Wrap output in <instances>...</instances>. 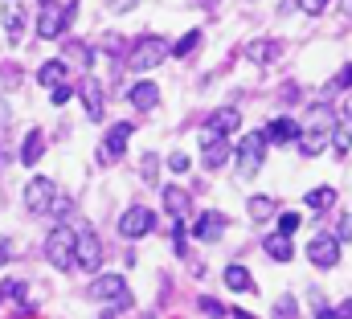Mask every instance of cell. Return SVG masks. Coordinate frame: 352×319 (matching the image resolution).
I'll use <instances>...</instances> for the list:
<instances>
[{"mask_svg": "<svg viewBox=\"0 0 352 319\" xmlns=\"http://www.w3.org/2000/svg\"><path fill=\"white\" fill-rule=\"evenodd\" d=\"M307 258H311V266H320V270H332V266L340 262V238H328V234H320V238L307 245Z\"/></svg>", "mask_w": 352, "mask_h": 319, "instance_id": "obj_10", "label": "cell"}, {"mask_svg": "<svg viewBox=\"0 0 352 319\" xmlns=\"http://www.w3.org/2000/svg\"><path fill=\"white\" fill-rule=\"evenodd\" d=\"M328 4H332V0H299V12H303V16H320Z\"/></svg>", "mask_w": 352, "mask_h": 319, "instance_id": "obj_35", "label": "cell"}, {"mask_svg": "<svg viewBox=\"0 0 352 319\" xmlns=\"http://www.w3.org/2000/svg\"><path fill=\"white\" fill-rule=\"evenodd\" d=\"M295 144H299L303 156H320V152L328 148V131H303V127H299V140H295Z\"/></svg>", "mask_w": 352, "mask_h": 319, "instance_id": "obj_20", "label": "cell"}, {"mask_svg": "<svg viewBox=\"0 0 352 319\" xmlns=\"http://www.w3.org/2000/svg\"><path fill=\"white\" fill-rule=\"evenodd\" d=\"M299 226H303V213H283L278 217V234H287V238L299 234Z\"/></svg>", "mask_w": 352, "mask_h": 319, "instance_id": "obj_30", "label": "cell"}, {"mask_svg": "<svg viewBox=\"0 0 352 319\" xmlns=\"http://www.w3.org/2000/svg\"><path fill=\"white\" fill-rule=\"evenodd\" d=\"M127 102H131L135 111H156V107H160V86H156V82H135V86L127 90Z\"/></svg>", "mask_w": 352, "mask_h": 319, "instance_id": "obj_12", "label": "cell"}, {"mask_svg": "<svg viewBox=\"0 0 352 319\" xmlns=\"http://www.w3.org/2000/svg\"><path fill=\"white\" fill-rule=\"evenodd\" d=\"M234 156H238V172H242V176H254V172L263 168V156H266V135L263 131L242 135V144L234 148Z\"/></svg>", "mask_w": 352, "mask_h": 319, "instance_id": "obj_5", "label": "cell"}, {"mask_svg": "<svg viewBox=\"0 0 352 319\" xmlns=\"http://www.w3.org/2000/svg\"><path fill=\"white\" fill-rule=\"evenodd\" d=\"M82 102H87V115H90V119H102V111H107V98H102V82L82 78Z\"/></svg>", "mask_w": 352, "mask_h": 319, "instance_id": "obj_15", "label": "cell"}, {"mask_svg": "<svg viewBox=\"0 0 352 319\" xmlns=\"http://www.w3.org/2000/svg\"><path fill=\"white\" fill-rule=\"evenodd\" d=\"M278 50H283L278 41H250V45H246V58H250V62H258V66H266V62H274V58H278Z\"/></svg>", "mask_w": 352, "mask_h": 319, "instance_id": "obj_22", "label": "cell"}, {"mask_svg": "<svg viewBox=\"0 0 352 319\" xmlns=\"http://www.w3.org/2000/svg\"><path fill=\"white\" fill-rule=\"evenodd\" d=\"M349 12H352V0H349Z\"/></svg>", "mask_w": 352, "mask_h": 319, "instance_id": "obj_48", "label": "cell"}, {"mask_svg": "<svg viewBox=\"0 0 352 319\" xmlns=\"http://www.w3.org/2000/svg\"><path fill=\"white\" fill-rule=\"evenodd\" d=\"M127 140H131V123L111 127V131H107V140H102V148H98V160H102V164H115V160L127 152Z\"/></svg>", "mask_w": 352, "mask_h": 319, "instance_id": "obj_11", "label": "cell"}, {"mask_svg": "<svg viewBox=\"0 0 352 319\" xmlns=\"http://www.w3.org/2000/svg\"><path fill=\"white\" fill-rule=\"evenodd\" d=\"M188 164H192V160L184 156V152H173V156H168V168H173L176 176H180V172H188Z\"/></svg>", "mask_w": 352, "mask_h": 319, "instance_id": "obj_38", "label": "cell"}, {"mask_svg": "<svg viewBox=\"0 0 352 319\" xmlns=\"http://www.w3.org/2000/svg\"><path fill=\"white\" fill-rule=\"evenodd\" d=\"M8 258H12V241H0V266H4Z\"/></svg>", "mask_w": 352, "mask_h": 319, "instance_id": "obj_45", "label": "cell"}, {"mask_svg": "<svg viewBox=\"0 0 352 319\" xmlns=\"http://www.w3.org/2000/svg\"><path fill=\"white\" fill-rule=\"evenodd\" d=\"M74 266H82V270H98L102 266V245H98L90 226L74 230Z\"/></svg>", "mask_w": 352, "mask_h": 319, "instance_id": "obj_6", "label": "cell"}, {"mask_svg": "<svg viewBox=\"0 0 352 319\" xmlns=\"http://www.w3.org/2000/svg\"><path fill=\"white\" fill-rule=\"evenodd\" d=\"M201 316H226V307L217 299H201Z\"/></svg>", "mask_w": 352, "mask_h": 319, "instance_id": "obj_40", "label": "cell"}, {"mask_svg": "<svg viewBox=\"0 0 352 319\" xmlns=\"http://www.w3.org/2000/svg\"><path fill=\"white\" fill-rule=\"evenodd\" d=\"M226 287H230V291L250 295V291H254V278H250V270H246V266H226Z\"/></svg>", "mask_w": 352, "mask_h": 319, "instance_id": "obj_21", "label": "cell"}, {"mask_svg": "<svg viewBox=\"0 0 352 319\" xmlns=\"http://www.w3.org/2000/svg\"><path fill=\"white\" fill-rule=\"evenodd\" d=\"M266 254H270L274 262H291V258H295L291 238H287V234H274V238H266Z\"/></svg>", "mask_w": 352, "mask_h": 319, "instance_id": "obj_23", "label": "cell"}, {"mask_svg": "<svg viewBox=\"0 0 352 319\" xmlns=\"http://www.w3.org/2000/svg\"><path fill=\"white\" fill-rule=\"evenodd\" d=\"M242 127V115H238V107H221V111H213V119L205 123V131H201V144H209V140H217V135H234Z\"/></svg>", "mask_w": 352, "mask_h": 319, "instance_id": "obj_9", "label": "cell"}, {"mask_svg": "<svg viewBox=\"0 0 352 319\" xmlns=\"http://www.w3.org/2000/svg\"><path fill=\"white\" fill-rule=\"evenodd\" d=\"M90 299H98V303H111V311H102V316H123L127 307H131V291H127V278L123 274H102V278H94L87 287Z\"/></svg>", "mask_w": 352, "mask_h": 319, "instance_id": "obj_1", "label": "cell"}, {"mask_svg": "<svg viewBox=\"0 0 352 319\" xmlns=\"http://www.w3.org/2000/svg\"><path fill=\"white\" fill-rule=\"evenodd\" d=\"M140 172H144V180H148V184H156V172H160V156H156V152H148V156H144V164H140Z\"/></svg>", "mask_w": 352, "mask_h": 319, "instance_id": "obj_31", "label": "cell"}, {"mask_svg": "<svg viewBox=\"0 0 352 319\" xmlns=\"http://www.w3.org/2000/svg\"><path fill=\"white\" fill-rule=\"evenodd\" d=\"M230 156H234L230 140H226V135H217V140H209V144H205V156H201V164H205V168H221Z\"/></svg>", "mask_w": 352, "mask_h": 319, "instance_id": "obj_18", "label": "cell"}, {"mask_svg": "<svg viewBox=\"0 0 352 319\" xmlns=\"http://www.w3.org/2000/svg\"><path fill=\"white\" fill-rule=\"evenodd\" d=\"M66 50H70V54H66V58H74V62H78V66H90V62H94V54H90V45H82V41H70V45H66Z\"/></svg>", "mask_w": 352, "mask_h": 319, "instance_id": "obj_29", "label": "cell"}, {"mask_svg": "<svg viewBox=\"0 0 352 319\" xmlns=\"http://www.w3.org/2000/svg\"><path fill=\"white\" fill-rule=\"evenodd\" d=\"M197 45H201V29H188V33H184V37L173 45V50H168V54H173V58H188Z\"/></svg>", "mask_w": 352, "mask_h": 319, "instance_id": "obj_26", "label": "cell"}, {"mask_svg": "<svg viewBox=\"0 0 352 319\" xmlns=\"http://www.w3.org/2000/svg\"><path fill=\"white\" fill-rule=\"evenodd\" d=\"M41 156H45V135H41V131H29V135H25V144H21V164H25V168H33Z\"/></svg>", "mask_w": 352, "mask_h": 319, "instance_id": "obj_19", "label": "cell"}, {"mask_svg": "<svg viewBox=\"0 0 352 319\" xmlns=\"http://www.w3.org/2000/svg\"><path fill=\"white\" fill-rule=\"evenodd\" d=\"M16 78H21V70H16V66H0V90L16 86Z\"/></svg>", "mask_w": 352, "mask_h": 319, "instance_id": "obj_37", "label": "cell"}, {"mask_svg": "<svg viewBox=\"0 0 352 319\" xmlns=\"http://www.w3.org/2000/svg\"><path fill=\"white\" fill-rule=\"evenodd\" d=\"M332 86H340V90H352V62L344 66V70H340V74H336V82H332Z\"/></svg>", "mask_w": 352, "mask_h": 319, "instance_id": "obj_41", "label": "cell"}, {"mask_svg": "<svg viewBox=\"0 0 352 319\" xmlns=\"http://www.w3.org/2000/svg\"><path fill=\"white\" fill-rule=\"evenodd\" d=\"M102 45H107V50H102V54H111V58H119V54H123V45H127V41H123V37H119V33H107V37H102Z\"/></svg>", "mask_w": 352, "mask_h": 319, "instance_id": "obj_33", "label": "cell"}, {"mask_svg": "<svg viewBox=\"0 0 352 319\" xmlns=\"http://www.w3.org/2000/svg\"><path fill=\"white\" fill-rule=\"evenodd\" d=\"M156 230V213L152 209H144V205H131L123 217H119V234L127 241H135V238H148Z\"/></svg>", "mask_w": 352, "mask_h": 319, "instance_id": "obj_7", "label": "cell"}, {"mask_svg": "<svg viewBox=\"0 0 352 319\" xmlns=\"http://www.w3.org/2000/svg\"><path fill=\"white\" fill-rule=\"evenodd\" d=\"M54 180L50 176H33L29 184H25V209L29 213H50V205H54Z\"/></svg>", "mask_w": 352, "mask_h": 319, "instance_id": "obj_8", "label": "cell"}, {"mask_svg": "<svg viewBox=\"0 0 352 319\" xmlns=\"http://www.w3.org/2000/svg\"><path fill=\"white\" fill-rule=\"evenodd\" d=\"M37 82L41 86H62V82H70V66H66V58H54V62H45L41 70H37Z\"/></svg>", "mask_w": 352, "mask_h": 319, "instance_id": "obj_16", "label": "cell"}, {"mask_svg": "<svg viewBox=\"0 0 352 319\" xmlns=\"http://www.w3.org/2000/svg\"><path fill=\"white\" fill-rule=\"evenodd\" d=\"M70 94H74V90L62 82V86H54V94H50V98H54V107H62V102H70Z\"/></svg>", "mask_w": 352, "mask_h": 319, "instance_id": "obj_39", "label": "cell"}, {"mask_svg": "<svg viewBox=\"0 0 352 319\" xmlns=\"http://www.w3.org/2000/svg\"><path fill=\"white\" fill-rule=\"evenodd\" d=\"M328 144H336V156L344 160L352 152V131L349 127H332V135H328Z\"/></svg>", "mask_w": 352, "mask_h": 319, "instance_id": "obj_28", "label": "cell"}, {"mask_svg": "<svg viewBox=\"0 0 352 319\" xmlns=\"http://www.w3.org/2000/svg\"><path fill=\"white\" fill-rule=\"evenodd\" d=\"M74 12H78V4H74V0H70V4L41 0V12H37V37H45V41H58V37L66 33V25L74 21Z\"/></svg>", "mask_w": 352, "mask_h": 319, "instance_id": "obj_2", "label": "cell"}, {"mask_svg": "<svg viewBox=\"0 0 352 319\" xmlns=\"http://www.w3.org/2000/svg\"><path fill=\"white\" fill-rule=\"evenodd\" d=\"M135 4H140V0H107V8H111V12H131Z\"/></svg>", "mask_w": 352, "mask_h": 319, "instance_id": "obj_42", "label": "cell"}, {"mask_svg": "<svg viewBox=\"0 0 352 319\" xmlns=\"http://www.w3.org/2000/svg\"><path fill=\"white\" fill-rule=\"evenodd\" d=\"M336 316H340V319H352V299H349V303H340V307H336Z\"/></svg>", "mask_w": 352, "mask_h": 319, "instance_id": "obj_46", "label": "cell"}, {"mask_svg": "<svg viewBox=\"0 0 352 319\" xmlns=\"http://www.w3.org/2000/svg\"><path fill=\"white\" fill-rule=\"evenodd\" d=\"M173 250L180 258L188 254V245H184V217H173Z\"/></svg>", "mask_w": 352, "mask_h": 319, "instance_id": "obj_32", "label": "cell"}, {"mask_svg": "<svg viewBox=\"0 0 352 319\" xmlns=\"http://www.w3.org/2000/svg\"><path fill=\"white\" fill-rule=\"evenodd\" d=\"M8 123H12V111H8V102H4V98H0V131H4V127H8Z\"/></svg>", "mask_w": 352, "mask_h": 319, "instance_id": "obj_44", "label": "cell"}, {"mask_svg": "<svg viewBox=\"0 0 352 319\" xmlns=\"http://www.w3.org/2000/svg\"><path fill=\"white\" fill-rule=\"evenodd\" d=\"M168 41L164 37H140L135 45H131V54H127V66L131 70H156L160 62H168Z\"/></svg>", "mask_w": 352, "mask_h": 319, "instance_id": "obj_3", "label": "cell"}, {"mask_svg": "<svg viewBox=\"0 0 352 319\" xmlns=\"http://www.w3.org/2000/svg\"><path fill=\"white\" fill-rule=\"evenodd\" d=\"M263 135H266V144H295V140H299V119L283 115V119H274V123L266 127Z\"/></svg>", "mask_w": 352, "mask_h": 319, "instance_id": "obj_14", "label": "cell"}, {"mask_svg": "<svg viewBox=\"0 0 352 319\" xmlns=\"http://www.w3.org/2000/svg\"><path fill=\"white\" fill-rule=\"evenodd\" d=\"M274 316H299V303H295V295H283V299L274 303Z\"/></svg>", "mask_w": 352, "mask_h": 319, "instance_id": "obj_34", "label": "cell"}, {"mask_svg": "<svg viewBox=\"0 0 352 319\" xmlns=\"http://www.w3.org/2000/svg\"><path fill=\"white\" fill-rule=\"evenodd\" d=\"M21 25H25V12L8 4V8H4V29H8V37H12V41H21Z\"/></svg>", "mask_w": 352, "mask_h": 319, "instance_id": "obj_27", "label": "cell"}, {"mask_svg": "<svg viewBox=\"0 0 352 319\" xmlns=\"http://www.w3.org/2000/svg\"><path fill=\"white\" fill-rule=\"evenodd\" d=\"M311 311H316L320 319H332V316H336V311L324 303V295H320V291H311Z\"/></svg>", "mask_w": 352, "mask_h": 319, "instance_id": "obj_36", "label": "cell"}, {"mask_svg": "<svg viewBox=\"0 0 352 319\" xmlns=\"http://www.w3.org/2000/svg\"><path fill=\"white\" fill-rule=\"evenodd\" d=\"M45 258H50L54 270H70V266H74V230H70V226L50 230V238H45Z\"/></svg>", "mask_w": 352, "mask_h": 319, "instance_id": "obj_4", "label": "cell"}, {"mask_svg": "<svg viewBox=\"0 0 352 319\" xmlns=\"http://www.w3.org/2000/svg\"><path fill=\"white\" fill-rule=\"evenodd\" d=\"M221 234H226V217L221 213H201L192 221V238L197 241H217Z\"/></svg>", "mask_w": 352, "mask_h": 319, "instance_id": "obj_13", "label": "cell"}, {"mask_svg": "<svg viewBox=\"0 0 352 319\" xmlns=\"http://www.w3.org/2000/svg\"><path fill=\"white\" fill-rule=\"evenodd\" d=\"M336 238H340V241H352V213L340 221V234H336Z\"/></svg>", "mask_w": 352, "mask_h": 319, "instance_id": "obj_43", "label": "cell"}, {"mask_svg": "<svg viewBox=\"0 0 352 319\" xmlns=\"http://www.w3.org/2000/svg\"><path fill=\"white\" fill-rule=\"evenodd\" d=\"M246 213H250L254 221H266V217H274V213H278V205H274L270 197H250V205H246Z\"/></svg>", "mask_w": 352, "mask_h": 319, "instance_id": "obj_24", "label": "cell"}, {"mask_svg": "<svg viewBox=\"0 0 352 319\" xmlns=\"http://www.w3.org/2000/svg\"><path fill=\"white\" fill-rule=\"evenodd\" d=\"M344 119H352V94L344 98Z\"/></svg>", "mask_w": 352, "mask_h": 319, "instance_id": "obj_47", "label": "cell"}, {"mask_svg": "<svg viewBox=\"0 0 352 319\" xmlns=\"http://www.w3.org/2000/svg\"><path fill=\"white\" fill-rule=\"evenodd\" d=\"M164 209H168V217H188V213H192V197H188L184 188L168 184V188H164Z\"/></svg>", "mask_w": 352, "mask_h": 319, "instance_id": "obj_17", "label": "cell"}, {"mask_svg": "<svg viewBox=\"0 0 352 319\" xmlns=\"http://www.w3.org/2000/svg\"><path fill=\"white\" fill-rule=\"evenodd\" d=\"M303 201H307V209H332L336 205V188H311Z\"/></svg>", "mask_w": 352, "mask_h": 319, "instance_id": "obj_25", "label": "cell"}]
</instances>
